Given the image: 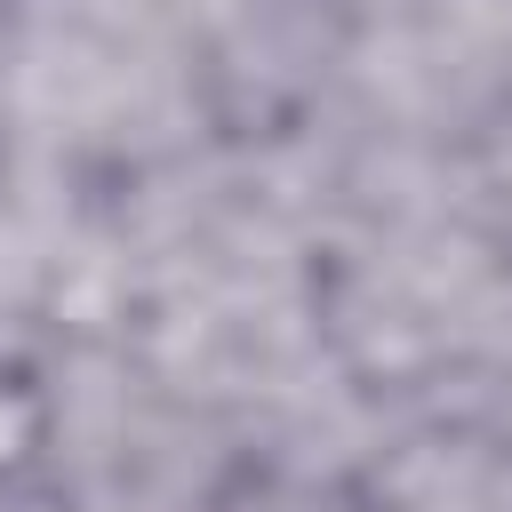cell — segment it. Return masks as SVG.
Masks as SVG:
<instances>
[{"label": "cell", "mask_w": 512, "mask_h": 512, "mask_svg": "<svg viewBox=\"0 0 512 512\" xmlns=\"http://www.w3.org/2000/svg\"><path fill=\"white\" fill-rule=\"evenodd\" d=\"M488 184H496V200L512 208V88H504V120H496V176H488Z\"/></svg>", "instance_id": "obj_1"}]
</instances>
